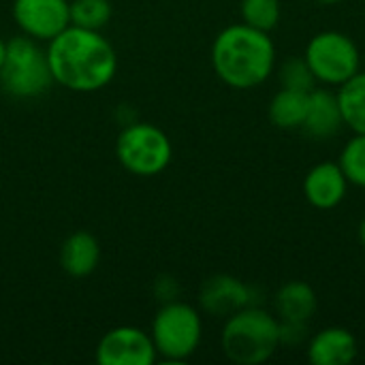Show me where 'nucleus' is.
Listing matches in <instances>:
<instances>
[{
  "label": "nucleus",
  "instance_id": "f257e3e1",
  "mask_svg": "<svg viewBox=\"0 0 365 365\" xmlns=\"http://www.w3.org/2000/svg\"><path fill=\"white\" fill-rule=\"evenodd\" d=\"M47 60L53 81L73 92H96L118 73L115 49L101 30L73 24L49 41Z\"/></svg>",
  "mask_w": 365,
  "mask_h": 365
},
{
  "label": "nucleus",
  "instance_id": "f03ea898",
  "mask_svg": "<svg viewBox=\"0 0 365 365\" xmlns=\"http://www.w3.org/2000/svg\"><path fill=\"white\" fill-rule=\"evenodd\" d=\"M212 66L222 83L235 90L261 86L276 68V47L269 32L248 24H231L212 45Z\"/></svg>",
  "mask_w": 365,
  "mask_h": 365
},
{
  "label": "nucleus",
  "instance_id": "7ed1b4c3",
  "mask_svg": "<svg viewBox=\"0 0 365 365\" xmlns=\"http://www.w3.org/2000/svg\"><path fill=\"white\" fill-rule=\"evenodd\" d=\"M222 353L237 365H261L280 349V321L259 306L227 317L220 336Z\"/></svg>",
  "mask_w": 365,
  "mask_h": 365
},
{
  "label": "nucleus",
  "instance_id": "20e7f679",
  "mask_svg": "<svg viewBox=\"0 0 365 365\" xmlns=\"http://www.w3.org/2000/svg\"><path fill=\"white\" fill-rule=\"evenodd\" d=\"M53 83L47 49L38 41L19 34L6 41L4 62L0 66V86L13 98H38Z\"/></svg>",
  "mask_w": 365,
  "mask_h": 365
},
{
  "label": "nucleus",
  "instance_id": "39448f33",
  "mask_svg": "<svg viewBox=\"0 0 365 365\" xmlns=\"http://www.w3.org/2000/svg\"><path fill=\"white\" fill-rule=\"evenodd\" d=\"M150 336L160 359L169 364H182L190 359L201 344V314L195 306L171 299L156 312Z\"/></svg>",
  "mask_w": 365,
  "mask_h": 365
},
{
  "label": "nucleus",
  "instance_id": "423d86ee",
  "mask_svg": "<svg viewBox=\"0 0 365 365\" xmlns=\"http://www.w3.org/2000/svg\"><path fill=\"white\" fill-rule=\"evenodd\" d=\"M115 156L126 171L139 178H154L169 167L173 145L163 128L150 122H135L118 135Z\"/></svg>",
  "mask_w": 365,
  "mask_h": 365
},
{
  "label": "nucleus",
  "instance_id": "0eeeda50",
  "mask_svg": "<svg viewBox=\"0 0 365 365\" xmlns=\"http://www.w3.org/2000/svg\"><path fill=\"white\" fill-rule=\"evenodd\" d=\"M304 58L308 60L317 81L325 86H342L361 71V51L357 43L338 30H323L314 34Z\"/></svg>",
  "mask_w": 365,
  "mask_h": 365
},
{
  "label": "nucleus",
  "instance_id": "6e6552de",
  "mask_svg": "<svg viewBox=\"0 0 365 365\" xmlns=\"http://www.w3.org/2000/svg\"><path fill=\"white\" fill-rule=\"evenodd\" d=\"M94 359L98 365H152L158 361V353L148 331L120 325L98 340Z\"/></svg>",
  "mask_w": 365,
  "mask_h": 365
},
{
  "label": "nucleus",
  "instance_id": "1a4fd4ad",
  "mask_svg": "<svg viewBox=\"0 0 365 365\" xmlns=\"http://www.w3.org/2000/svg\"><path fill=\"white\" fill-rule=\"evenodd\" d=\"M17 28L34 41H51L71 26L68 0H13Z\"/></svg>",
  "mask_w": 365,
  "mask_h": 365
},
{
  "label": "nucleus",
  "instance_id": "9d476101",
  "mask_svg": "<svg viewBox=\"0 0 365 365\" xmlns=\"http://www.w3.org/2000/svg\"><path fill=\"white\" fill-rule=\"evenodd\" d=\"M201 308L212 317H231L242 308L255 306V291L235 276L218 274L203 282L199 293Z\"/></svg>",
  "mask_w": 365,
  "mask_h": 365
},
{
  "label": "nucleus",
  "instance_id": "9b49d317",
  "mask_svg": "<svg viewBox=\"0 0 365 365\" xmlns=\"http://www.w3.org/2000/svg\"><path fill=\"white\" fill-rule=\"evenodd\" d=\"M349 190V180L338 163L325 160L314 165L304 178V195L317 210L338 207Z\"/></svg>",
  "mask_w": 365,
  "mask_h": 365
},
{
  "label": "nucleus",
  "instance_id": "f8f14e48",
  "mask_svg": "<svg viewBox=\"0 0 365 365\" xmlns=\"http://www.w3.org/2000/svg\"><path fill=\"white\" fill-rule=\"evenodd\" d=\"M357 338L346 327H325L308 342V361L312 365H349L357 359Z\"/></svg>",
  "mask_w": 365,
  "mask_h": 365
},
{
  "label": "nucleus",
  "instance_id": "ddd939ff",
  "mask_svg": "<svg viewBox=\"0 0 365 365\" xmlns=\"http://www.w3.org/2000/svg\"><path fill=\"white\" fill-rule=\"evenodd\" d=\"M344 126L338 94L327 88H314L308 92V109L304 130L314 139H329Z\"/></svg>",
  "mask_w": 365,
  "mask_h": 365
},
{
  "label": "nucleus",
  "instance_id": "4468645a",
  "mask_svg": "<svg viewBox=\"0 0 365 365\" xmlns=\"http://www.w3.org/2000/svg\"><path fill=\"white\" fill-rule=\"evenodd\" d=\"M101 263V244L92 233L77 231L68 235L60 248V265L73 278L90 276Z\"/></svg>",
  "mask_w": 365,
  "mask_h": 365
},
{
  "label": "nucleus",
  "instance_id": "2eb2a0df",
  "mask_svg": "<svg viewBox=\"0 0 365 365\" xmlns=\"http://www.w3.org/2000/svg\"><path fill=\"white\" fill-rule=\"evenodd\" d=\"M274 308L280 321L310 323L319 308L317 291L304 280H291L278 289L274 297Z\"/></svg>",
  "mask_w": 365,
  "mask_h": 365
},
{
  "label": "nucleus",
  "instance_id": "dca6fc26",
  "mask_svg": "<svg viewBox=\"0 0 365 365\" xmlns=\"http://www.w3.org/2000/svg\"><path fill=\"white\" fill-rule=\"evenodd\" d=\"M308 109V92L282 88L269 103V122L280 130H295L304 126Z\"/></svg>",
  "mask_w": 365,
  "mask_h": 365
},
{
  "label": "nucleus",
  "instance_id": "f3484780",
  "mask_svg": "<svg viewBox=\"0 0 365 365\" xmlns=\"http://www.w3.org/2000/svg\"><path fill=\"white\" fill-rule=\"evenodd\" d=\"M336 94L344 126L357 135H365V71H359L349 81H344Z\"/></svg>",
  "mask_w": 365,
  "mask_h": 365
},
{
  "label": "nucleus",
  "instance_id": "a211bd4d",
  "mask_svg": "<svg viewBox=\"0 0 365 365\" xmlns=\"http://www.w3.org/2000/svg\"><path fill=\"white\" fill-rule=\"evenodd\" d=\"M109 0H73L71 2V24L88 30H103L111 19Z\"/></svg>",
  "mask_w": 365,
  "mask_h": 365
},
{
  "label": "nucleus",
  "instance_id": "6ab92c4d",
  "mask_svg": "<svg viewBox=\"0 0 365 365\" xmlns=\"http://www.w3.org/2000/svg\"><path fill=\"white\" fill-rule=\"evenodd\" d=\"M240 13L244 24L263 32H272L280 21L282 6L280 0H242Z\"/></svg>",
  "mask_w": 365,
  "mask_h": 365
},
{
  "label": "nucleus",
  "instance_id": "aec40b11",
  "mask_svg": "<svg viewBox=\"0 0 365 365\" xmlns=\"http://www.w3.org/2000/svg\"><path fill=\"white\" fill-rule=\"evenodd\" d=\"M278 79L282 88L297 90V92H310L317 88V77L308 64V60L302 56H291L282 62L278 71Z\"/></svg>",
  "mask_w": 365,
  "mask_h": 365
},
{
  "label": "nucleus",
  "instance_id": "412c9836",
  "mask_svg": "<svg viewBox=\"0 0 365 365\" xmlns=\"http://www.w3.org/2000/svg\"><path fill=\"white\" fill-rule=\"evenodd\" d=\"M338 165L342 167L349 184L365 188V135H357L342 148Z\"/></svg>",
  "mask_w": 365,
  "mask_h": 365
},
{
  "label": "nucleus",
  "instance_id": "4be33fe9",
  "mask_svg": "<svg viewBox=\"0 0 365 365\" xmlns=\"http://www.w3.org/2000/svg\"><path fill=\"white\" fill-rule=\"evenodd\" d=\"M280 321V319H278ZM308 338V323H295V321H280V344L295 346L302 344Z\"/></svg>",
  "mask_w": 365,
  "mask_h": 365
},
{
  "label": "nucleus",
  "instance_id": "5701e85b",
  "mask_svg": "<svg viewBox=\"0 0 365 365\" xmlns=\"http://www.w3.org/2000/svg\"><path fill=\"white\" fill-rule=\"evenodd\" d=\"M4 53H6V41L0 36V66H2V62H4Z\"/></svg>",
  "mask_w": 365,
  "mask_h": 365
},
{
  "label": "nucleus",
  "instance_id": "b1692460",
  "mask_svg": "<svg viewBox=\"0 0 365 365\" xmlns=\"http://www.w3.org/2000/svg\"><path fill=\"white\" fill-rule=\"evenodd\" d=\"M359 240H361V244L365 246V218L361 220V225H359Z\"/></svg>",
  "mask_w": 365,
  "mask_h": 365
},
{
  "label": "nucleus",
  "instance_id": "393cba45",
  "mask_svg": "<svg viewBox=\"0 0 365 365\" xmlns=\"http://www.w3.org/2000/svg\"><path fill=\"white\" fill-rule=\"evenodd\" d=\"M319 4H338V2H342V0H317Z\"/></svg>",
  "mask_w": 365,
  "mask_h": 365
},
{
  "label": "nucleus",
  "instance_id": "a878e982",
  "mask_svg": "<svg viewBox=\"0 0 365 365\" xmlns=\"http://www.w3.org/2000/svg\"><path fill=\"white\" fill-rule=\"evenodd\" d=\"M361 64H364V66H365V53H364V56H361Z\"/></svg>",
  "mask_w": 365,
  "mask_h": 365
}]
</instances>
